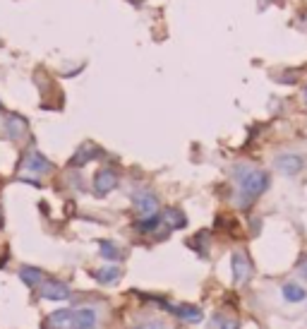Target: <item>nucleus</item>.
Instances as JSON below:
<instances>
[{
  "label": "nucleus",
  "mask_w": 307,
  "mask_h": 329,
  "mask_svg": "<svg viewBox=\"0 0 307 329\" xmlns=\"http://www.w3.org/2000/svg\"><path fill=\"white\" fill-rule=\"evenodd\" d=\"M22 279H24L29 286H36V283H41L44 274H41L39 269H34V267H24V269H22Z\"/></svg>",
  "instance_id": "f3484780"
},
{
  "label": "nucleus",
  "mask_w": 307,
  "mask_h": 329,
  "mask_svg": "<svg viewBox=\"0 0 307 329\" xmlns=\"http://www.w3.org/2000/svg\"><path fill=\"white\" fill-rule=\"evenodd\" d=\"M221 329H240V324H238V320H233V317H226Z\"/></svg>",
  "instance_id": "4be33fe9"
},
{
  "label": "nucleus",
  "mask_w": 307,
  "mask_h": 329,
  "mask_svg": "<svg viewBox=\"0 0 307 329\" xmlns=\"http://www.w3.org/2000/svg\"><path fill=\"white\" fill-rule=\"evenodd\" d=\"M99 320V315L94 308H80V310H74V329L80 327H94Z\"/></svg>",
  "instance_id": "9b49d317"
},
{
  "label": "nucleus",
  "mask_w": 307,
  "mask_h": 329,
  "mask_svg": "<svg viewBox=\"0 0 307 329\" xmlns=\"http://www.w3.org/2000/svg\"><path fill=\"white\" fill-rule=\"evenodd\" d=\"M24 166H27L29 171H34V173H46V171H51V161H48L44 154H39V152H29Z\"/></svg>",
  "instance_id": "9d476101"
},
{
  "label": "nucleus",
  "mask_w": 307,
  "mask_h": 329,
  "mask_svg": "<svg viewBox=\"0 0 307 329\" xmlns=\"http://www.w3.org/2000/svg\"><path fill=\"white\" fill-rule=\"evenodd\" d=\"M51 329H74V310H55L48 317Z\"/></svg>",
  "instance_id": "6e6552de"
},
{
  "label": "nucleus",
  "mask_w": 307,
  "mask_h": 329,
  "mask_svg": "<svg viewBox=\"0 0 307 329\" xmlns=\"http://www.w3.org/2000/svg\"><path fill=\"white\" fill-rule=\"evenodd\" d=\"M298 274L302 276V279H307V255L302 257V260H300L298 262Z\"/></svg>",
  "instance_id": "412c9836"
},
{
  "label": "nucleus",
  "mask_w": 307,
  "mask_h": 329,
  "mask_svg": "<svg viewBox=\"0 0 307 329\" xmlns=\"http://www.w3.org/2000/svg\"><path fill=\"white\" fill-rule=\"evenodd\" d=\"M120 274H123V272H120L118 267H103V269H96V272H94V279L99 283H106V286H108V283L120 281Z\"/></svg>",
  "instance_id": "f8f14e48"
},
{
  "label": "nucleus",
  "mask_w": 307,
  "mask_h": 329,
  "mask_svg": "<svg viewBox=\"0 0 307 329\" xmlns=\"http://www.w3.org/2000/svg\"><path fill=\"white\" fill-rule=\"evenodd\" d=\"M274 168H276L281 175L293 178V175H298L300 171L305 168V159H302L300 154H293V152H283V154H276V159H274Z\"/></svg>",
  "instance_id": "7ed1b4c3"
},
{
  "label": "nucleus",
  "mask_w": 307,
  "mask_h": 329,
  "mask_svg": "<svg viewBox=\"0 0 307 329\" xmlns=\"http://www.w3.org/2000/svg\"><path fill=\"white\" fill-rule=\"evenodd\" d=\"M94 154H96V149H94L91 144H84V147L80 149V152L74 154L72 166H82V164H87V161H91V156H94Z\"/></svg>",
  "instance_id": "dca6fc26"
},
{
  "label": "nucleus",
  "mask_w": 307,
  "mask_h": 329,
  "mask_svg": "<svg viewBox=\"0 0 307 329\" xmlns=\"http://www.w3.org/2000/svg\"><path fill=\"white\" fill-rule=\"evenodd\" d=\"M281 296H283V301L288 303H302L307 301V288L300 286L298 281H286L281 286Z\"/></svg>",
  "instance_id": "0eeeda50"
},
{
  "label": "nucleus",
  "mask_w": 307,
  "mask_h": 329,
  "mask_svg": "<svg viewBox=\"0 0 307 329\" xmlns=\"http://www.w3.org/2000/svg\"><path fill=\"white\" fill-rule=\"evenodd\" d=\"M223 320H226V315H214L211 322H209V329H221L223 327Z\"/></svg>",
  "instance_id": "aec40b11"
},
{
  "label": "nucleus",
  "mask_w": 307,
  "mask_h": 329,
  "mask_svg": "<svg viewBox=\"0 0 307 329\" xmlns=\"http://www.w3.org/2000/svg\"><path fill=\"white\" fill-rule=\"evenodd\" d=\"M135 3H139V0H135Z\"/></svg>",
  "instance_id": "393cba45"
},
{
  "label": "nucleus",
  "mask_w": 307,
  "mask_h": 329,
  "mask_svg": "<svg viewBox=\"0 0 307 329\" xmlns=\"http://www.w3.org/2000/svg\"><path fill=\"white\" fill-rule=\"evenodd\" d=\"M80 329H96V327H80Z\"/></svg>",
  "instance_id": "b1692460"
},
{
  "label": "nucleus",
  "mask_w": 307,
  "mask_h": 329,
  "mask_svg": "<svg viewBox=\"0 0 307 329\" xmlns=\"http://www.w3.org/2000/svg\"><path fill=\"white\" fill-rule=\"evenodd\" d=\"M24 130H27V123H24L22 118L12 116V118L8 120V132H10V137H19V135H24Z\"/></svg>",
  "instance_id": "2eb2a0df"
},
{
  "label": "nucleus",
  "mask_w": 307,
  "mask_h": 329,
  "mask_svg": "<svg viewBox=\"0 0 307 329\" xmlns=\"http://www.w3.org/2000/svg\"><path fill=\"white\" fill-rule=\"evenodd\" d=\"M101 257H106V260H113V262H116V260H123V250H120V247L116 245V243H110V240H101Z\"/></svg>",
  "instance_id": "4468645a"
},
{
  "label": "nucleus",
  "mask_w": 307,
  "mask_h": 329,
  "mask_svg": "<svg viewBox=\"0 0 307 329\" xmlns=\"http://www.w3.org/2000/svg\"><path fill=\"white\" fill-rule=\"evenodd\" d=\"M302 99H305V103H307V87H305V92H302Z\"/></svg>",
  "instance_id": "5701e85b"
},
{
  "label": "nucleus",
  "mask_w": 307,
  "mask_h": 329,
  "mask_svg": "<svg viewBox=\"0 0 307 329\" xmlns=\"http://www.w3.org/2000/svg\"><path fill=\"white\" fill-rule=\"evenodd\" d=\"M171 312L185 322H202V317H204L197 305H171Z\"/></svg>",
  "instance_id": "1a4fd4ad"
},
{
  "label": "nucleus",
  "mask_w": 307,
  "mask_h": 329,
  "mask_svg": "<svg viewBox=\"0 0 307 329\" xmlns=\"http://www.w3.org/2000/svg\"><path fill=\"white\" fill-rule=\"evenodd\" d=\"M118 185V175L113 168H101L99 173L94 175V192L103 197V195H108L110 190H116Z\"/></svg>",
  "instance_id": "39448f33"
},
{
  "label": "nucleus",
  "mask_w": 307,
  "mask_h": 329,
  "mask_svg": "<svg viewBox=\"0 0 307 329\" xmlns=\"http://www.w3.org/2000/svg\"><path fill=\"white\" fill-rule=\"evenodd\" d=\"M233 175H235V183H238V204L240 207H250L269 188V173L262 171V168H257V166H247V164L235 166Z\"/></svg>",
  "instance_id": "f257e3e1"
},
{
  "label": "nucleus",
  "mask_w": 307,
  "mask_h": 329,
  "mask_svg": "<svg viewBox=\"0 0 307 329\" xmlns=\"http://www.w3.org/2000/svg\"><path fill=\"white\" fill-rule=\"evenodd\" d=\"M161 221H166L171 229H182L185 224H187V219H185V214H182L180 209H166L163 211Z\"/></svg>",
  "instance_id": "ddd939ff"
},
{
  "label": "nucleus",
  "mask_w": 307,
  "mask_h": 329,
  "mask_svg": "<svg viewBox=\"0 0 307 329\" xmlns=\"http://www.w3.org/2000/svg\"><path fill=\"white\" fill-rule=\"evenodd\" d=\"M132 202H135V209L142 219H151V216H159V197L149 190H139L132 195Z\"/></svg>",
  "instance_id": "20e7f679"
},
{
  "label": "nucleus",
  "mask_w": 307,
  "mask_h": 329,
  "mask_svg": "<svg viewBox=\"0 0 307 329\" xmlns=\"http://www.w3.org/2000/svg\"><path fill=\"white\" fill-rule=\"evenodd\" d=\"M231 272H233V283L235 286H245V283L252 279L254 267L250 262V257L245 250H235L231 255Z\"/></svg>",
  "instance_id": "f03ea898"
},
{
  "label": "nucleus",
  "mask_w": 307,
  "mask_h": 329,
  "mask_svg": "<svg viewBox=\"0 0 307 329\" xmlns=\"http://www.w3.org/2000/svg\"><path fill=\"white\" fill-rule=\"evenodd\" d=\"M159 224H161V216H151V219H142V221H139V229L149 233V231H154Z\"/></svg>",
  "instance_id": "a211bd4d"
},
{
  "label": "nucleus",
  "mask_w": 307,
  "mask_h": 329,
  "mask_svg": "<svg viewBox=\"0 0 307 329\" xmlns=\"http://www.w3.org/2000/svg\"><path fill=\"white\" fill-rule=\"evenodd\" d=\"M137 329H168V327H166L161 320H146L144 324H139Z\"/></svg>",
  "instance_id": "6ab92c4d"
},
{
  "label": "nucleus",
  "mask_w": 307,
  "mask_h": 329,
  "mask_svg": "<svg viewBox=\"0 0 307 329\" xmlns=\"http://www.w3.org/2000/svg\"><path fill=\"white\" fill-rule=\"evenodd\" d=\"M41 296L48 298V301H67V298H70V288H67L63 281L51 279V281H44V286H41Z\"/></svg>",
  "instance_id": "423d86ee"
}]
</instances>
